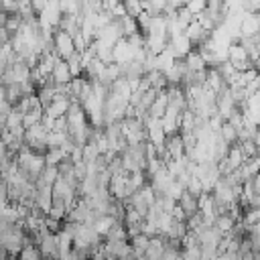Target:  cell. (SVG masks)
Returning <instances> with one entry per match:
<instances>
[{
  "mask_svg": "<svg viewBox=\"0 0 260 260\" xmlns=\"http://www.w3.org/2000/svg\"><path fill=\"white\" fill-rule=\"evenodd\" d=\"M35 246L39 248L41 256L45 260H59V250H57V234L45 230L35 238Z\"/></svg>",
  "mask_w": 260,
  "mask_h": 260,
  "instance_id": "obj_1",
  "label": "cell"
},
{
  "mask_svg": "<svg viewBox=\"0 0 260 260\" xmlns=\"http://www.w3.org/2000/svg\"><path fill=\"white\" fill-rule=\"evenodd\" d=\"M53 51L59 55V59H69L75 53V45H73V37L61 28H55L53 32Z\"/></svg>",
  "mask_w": 260,
  "mask_h": 260,
  "instance_id": "obj_2",
  "label": "cell"
},
{
  "mask_svg": "<svg viewBox=\"0 0 260 260\" xmlns=\"http://www.w3.org/2000/svg\"><path fill=\"white\" fill-rule=\"evenodd\" d=\"M132 59H134V49H132V47L128 45V41L122 37V39L114 45V49H112V63L124 67V65H128V63H132Z\"/></svg>",
  "mask_w": 260,
  "mask_h": 260,
  "instance_id": "obj_3",
  "label": "cell"
},
{
  "mask_svg": "<svg viewBox=\"0 0 260 260\" xmlns=\"http://www.w3.org/2000/svg\"><path fill=\"white\" fill-rule=\"evenodd\" d=\"M185 37L191 41V45H193V47H199V45H203V43L211 37V32H207V30H205V28H203L195 18H193V20L187 24V28H185Z\"/></svg>",
  "mask_w": 260,
  "mask_h": 260,
  "instance_id": "obj_4",
  "label": "cell"
},
{
  "mask_svg": "<svg viewBox=\"0 0 260 260\" xmlns=\"http://www.w3.org/2000/svg\"><path fill=\"white\" fill-rule=\"evenodd\" d=\"M169 49L175 53L177 59H183V57H187V55L193 51V45H191V41L185 37V32H181V35H175V37L169 39Z\"/></svg>",
  "mask_w": 260,
  "mask_h": 260,
  "instance_id": "obj_5",
  "label": "cell"
},
{
  "mask_svg": "<svg viewBox=\"0 0 260 260\" xmlns=\"http://www.w3.org/2000/svg\"><path fill=\"white\" fill-rule=\"evenodd\" d=\"M69 106H71V100H69L67 95H57V98L43 110V114L49 116V118H53V120H57V118H61V116L67 114Z\"/></svg>",
  "mask_w": 260,
  "mask_h": 260,
  "instance_id": "obj_6",
  "label": "cell"
},
{
  "mask_svg": "<svg viewBox=\"0 0 260 260\" xmlns=\"http://www.w3.org/2000/svg\"><path fill=\"white\" fill-rule=\"evenodd\" d=\"M71 79H73V77H71V71H69L67 63H65L63 59H59V61L55 63L53 71H51V83H53V85H67Z\"/></svg>",
  "mask_w": 260,
  "mask_h": 260,
  "instance_id": "obj_7",
  "label": "cell"
},
{
  "mask_svg": "<svg viewBox=\"0 0 260 260\" xmlns=\"http://www.w3.org/2000/svg\"><path fill=\"white\" fill-rule=\"evenodd\" d=\"M167 108H169V93H167V89H162V91L156 93V98L150 104V108H148L146 114L150 118H162V114L167 112Z\"/></svg>",
  "mask_w": 260,
  "mask_h": 260,
  "instance_id": "obj_8",
  "label": "cell"
},
{
  "mask_svg": "<svg viewBox=\"0 0 260 260\" xmlns=\"http://www.w3.org/2000/svg\"><path fill=\"white\" fill-rule=\"evenodd\" d=\"M165 148H167V154H169L171 158H183V156H185V146H183V138H181V134L167 136V140H165Z\"/></svg>",
  "mask_w": 260,
  "mask_h": 260,
  "instance_id": "obj_9",
  "label": "cell"
},
{
  "mask_svg": "<svg viewBox=\"0 0 260 260\" xmlns=\"http://www.w3.org/2000/svg\"><path fill=\"white\" fill-rule=\"evenodd\" d=\"M179 207L185 211V215L189 217V215H195L197 211H199V197H195V195H191L187 189L183 191V195L179 197Z\"/></svg>",
  "mask_w": 260,
  "mask_h": 260,
  "instance_id": "obj_10",
  "label": "cell"
},
{
  "mask_svg": "<svg viewBox=\"0 0 260 260\" xmlns=\"http://www.w3.org/2000/svg\"><path fill=\"white\" fill-rule=\"evenodd\" d=\"M175 61H177V57H175V53H173V51L169 49V45H167V49L154 57V69L160 71V73H165L169 67L175 65Z\"/></svg>",
  "mask_w": 260,
  "mask_h": 260,
  "instance_id": "obj_11",
  "label": "cell"
},
{
  "mask_svg": "<svg viewBox=\"0 0 260 260\" xmlns=\"http://www.w3.org/2000/svg\"><path fill=\"white\" fill-rule=\"evenodd\" d=\"M118 77H122V69H120V65H116V63H108L106 67H104V71H102V75L98 77V81L102 83V85H106V87H110Z\"/></svg>",
  "mask_w": 260,
  "mask_h": 260,
  "instance_id": "obj_12",
  "label": "cell"
},
{
  "mask_svg": "<svg viewBox=\"0 0 260 260\" xmlns=\"http://www.w3.org/2000/svg\"><path fill=\"white\" fill-rule=\"evenodd\" d=\"M116 223H118V219L112 217V215H98L91 228L95 230V234H98L100 238H106V234H108ZM120 223H122V221H120Z\"/></svg>",
  "mask_w": 260,
  "mask_h": 260,
  "instance_id": "obj_13",
  "label": "cell"
},
{
  "mask_svg": "<svg viewBox=\"0 0 260 260\" xmlns=\"http://www.w3.org/2000/svg\"><path fill=\"white\" fill-rule=\"evenodd\" d=\"M187 223L185 221H177V219H173V223L169 225V230H167V234H165V238L169 240V242H181L185 236H187Z\"/></svg>",
  "mask_w": 260,
  "mask_h": 260,
  "instance_id": "obj_14",
  "label": "cell"
},
{
  "mask_svg": "<svg viewBox=\"0 0 260 260\" xmlns=\"http://www.w3.org/2000/svg\"><path fill=\"white\" fill-rule=\"evenodd\" d=\"M183 61H185L187 71H191V73L207 69V65H205V61H203V57L199 55V51H197V49H193V51H191L187 57H183Z\"/></svg>",
  "mask_w": 260,
  "mask_h": 260,
  "instance_id": "obj_15",
  "label": "cell"
},
{
  "mask_svg": "<svg viewBox=\"0 0 260 260\" xmlns=\"http://www.w3.org/2000/svg\"><path fill=\"white\" fill-rule=\"evenodd\" d=\"M65 158H69V156L65 154L63 148H49V150L45 152V165H47V167H59Z\"/></svg>",
  "mask_w": 260,
  "mask_h": 260,
  "instance_id": "obj_16",
  "label": "cell"
},
{
  "mask_svg": "<svg viewBox=\"0 0 260 260\" xmlns=\"http://www.w3.org/2000/svg\"><path fill=\"white\" fill-rule=\"evenodd\" d=\"M69 140V134L67 132H57V130H51L47 134V148H61L65 142Z\"/></svg>",
  "mask_w": 260,
  "mask_h": 260,
  "instance_id": "obj_17",
  "label": "cell"
},
{
  "mask_svg": "<svg viewBox=\"0 0 260 260\" xmlns=\"http://www.w3.org/2000/svg\"><path fill=\"white\" fill-rule=\"evenodd\" d=\"M41 120H43V108H35V110H30L22 116V128L28 130V128L41 124Z\"/></svg>",
  "mask_w": 260,
  "mask_h": 260,
  "instance_id": "obj_18",
  "label": "cell"
},
{
  "mask_svg": "<svg viewBox=\"0 0 260 260\" xmlns=\"http://www.w3.org/2000/svg\"><path fill=\"white\" fill-rule=\"evenodd\" d=\"M217 134H219V138H221L228 146H232V144H236V142H238V132H236V128H234V126H230L228 122H223V124H221V128H219V132H217Z\"/></svg>",
  "mask_w": 260,
  "mask_h": 260,
  "instance_id": "obj_19",
  "label": "cell"
},
{
  "mask_svg": "<svg viewBox=\"0 0 260 260\" xmlns=\"http://www.w3.org/2000/svg\"><path fill=\"white\" fill-rule=\"evenodd\" d=\"M234 219L230 217V213H223V215H217V219H215V223H213V228L221 234V236H225V234H230L232 232V228H234Z\"/></svg>",
  "mask_w": 260,
  "mask_h": 260,
  "instance_id": "obj_20",
  "label": "cell"
},
{
  "mask_svg": "<svg viewBox=\"0 0 260 260\" xmlns=\"http://www.w3.org/2000/svg\"><path fill=\"white\" fill-rule=\"evenodd\" d=\"M106 240H108V242H126V240H128V232H126L124 223L118 221V223L106 234Z\"/></svg>",
  "mask_w": 260,
  "mask_h": 260,
  "instance_id": "obj_21",
  "label": "cell"
},
{
  "mask_svg": "<svg viewBox=\"0 0 260 260\" xmlns=\"http://www.w3.org/2000/svg\"><path fill=\"white\" fill-rule=\"evenodd\" d=\"M59 10H61V14L79 16L81 14V2L79 0H59Z\"/></svg>",
  "mask_w": 260,
  "mask_h": 260,
  "instance_id": "obj_22",
  "label": "cell"
},
{
  "mask_svg": "<svg viewBox=\"0 0 260 260\" xmlns=\"http://www.w3.org/2000/svg\"><path fill=\"white\" fill-rule=\"evenodd\" d=\"M65 63H67V67H69V71H71V77H79L81 75V71H83V63H81V53H73L69 59H65Z\"/></svg>",
  "mask_w": 260,
  "mask_h": 260,
  "instance_id": "obj_23",
  "label": "cell"
},
{
  "mask_svg": "<svg viewBox=\"0 0 260 260\" xmlns=\"http://www.w3.org/2000/svg\"><path fill=\"white\" fill-rule=\"evenodd\" d=\"M18 260H43V256L35 244H24L22 250L18 252Z\"/></svg>",
  "mask_w": 260,
  "mask_h": 260,
  "instance_id": "obj_24",
  "label": "cell"
},
{
  "mask_svg": "<svg viewBox=\"0 0 260 260\" xmlns=\"http://www.w3.org/2000/svg\"><path fill=\"white\" fill-rule=\"evenodd\" d=\"M120 26H122V35L124 37H130V35H134V32H140L138 30V24H136V18H132V16H124V18H120Z\"/></svg>",
  "mask_w": 260,
  "mask_h": 260,
  "instance_id": "obj_25",
  "label": "cell"
},
{
  "mask_svg": "<svg viewBox=\"0 0 260 260\" xmlns=\"http://www.w3.org/2000/svg\"><path fill=\"white\" fill-rule=\"evenodd\" d=\"M22 112H18L14 106H12V110L8 112V116H6V128L8 130H14V128H20L22 126Z\"/></svg>",
  "mask_w": 260,
  "mask_h": 260,
  "instance_id": "obj_26",
  "label": "cell"
},
{
  "mask_svg": "<svg viewBox=\"0 0 260 260\" xmlns=\"http://www.w3.org/2000/svg\"><path fill=\"white\" fill-rule=\"evenodd\" d=\"M57 177H59V171H57V167H45L43 169V173H41V177L37 179L39 183H45V185H51L53 187V183L57 181Z\"/></svg>",
  "mask_w": 260,
  "mask_h": 260,
  "instance_id": "obj_27",
  "label": "cell"
},
{
  "mask_svg": "<svg viewBox=\"0 0 260 260\" xmlns=\"http://www.w3.org/2000/svg\"><path fill=\"white\" fill-rule=\"evenodd\" d=\"M181 260H201V246H183Z\"/></svg>",
  "mask_w": 260,
  "mask_h": 260,
  "instance_id": "obj_28",
  "label": "cell"
},
{
  "mask_svg": "<svg viewBox=\"0 0 260 260\" xmlns=\"http://www.w3.org/2000/svg\"><path fill=\"white\" fill-rule=\"evenodd\" d=\"M185 8H187L193 16H197V14H201V12L207 8V0H187V2H185Z\"/></svg>",
  "mask_w": 260,
  "mask_h": 260,
  "instance_id": "obj_29",
  "label": "cell"
},
{
  "mask_svg": "<svg viewBox=\"0 0 260 260\" xmlns=\"http://www.w3.org/2000/svg\"><path fill=\"white\" fill-rule=\"evenodd\" d=\"M20 24H22V18L14 12V14H8V20H6V26H4V28H6L10 35H14V32L20 28Z\"/></svg>",
  "mask_w": 260,
  "mask_h": 260,
  "instance_id": "obj_30",
  "label": "cell"
},
{
  "mask_svg": "<svg viewBox=\"0 0 260 260\" xmlns=\"http://www.w3.org/2000/svg\"><path fill=\"white\" fill-rule=\"evenodd\" d=\"M238 146H240V150H242V154H244L246 158L256 156V144H254V140H244V142H238Z\"/></svg>",
  "mask_w": 260,
  "mask_h": 260,
  "instance_id": "obj_31",
  "label": "cell"
},
{
  "mask_svg": "<svg viewBox=\"0 0 260 260\" xmlns=\"http://www.w3.org/2000/svg\"><path fill=\"white\" fill-rule=\"evenodd\" d=\"M53 130H57V132H67V120H65V116H61V118L55 120Z\"/></svg>",
  "mask_w": 260,
  "mask_h": 260,
  "instance_id": "obj_32",
  "label": "cell"
},
{
  "mask_svg": "<svg viewBox=\"0 0 260 260\" xmlns=\"http://www.w3.org/2000/svg\"><path fill=\"white\" fill-rule=\"evenodd\" d=\"M47 2H49V0H30V6H32V10L39 14V12L47 6Z\"/></svg>",
  "mask_w": 260,
  "mask_h": 260,
  "instance_id": "obj_33",
  "label": "cell"
},
{
  "mask_svg": "<svg viewBox=\"0 0 260 260\" xmlns=\"http://www.w3.org/2000/svg\"><path fill=\"white\" fill-rule=\"evenodd\" d=\"M252 187H254V193H260V171L254 175V179H252Z\"/></svg>",
  "mask_w": 260,
  "mask_h": 260,
  "instance_id": "obj_34",
  "label": "cell"
},
{
  "mask_svg": "<svg viewBox=\"0 0 260 260\" xmlns=\"http://www.w3.org/2000/svg\"><path fill=\"white\" fill-rule=\"evenodd\" d=\"M6 20H8V12H4V10L0 8V28L6 26Z\"/></svg>",
  "mask_w": 260,
  "mask_h": 260,
  "instance_id": "obj_35",
  "label": "cell"
},
{
  "mask_svg": "<svg viewBox=\"0 0 260 260\" xmlns=\"http://www.w3.org/2000/svg\"><path fill=\"white\" fill-rule=\"evenodd\" d=\"M2 102H6V85H4V81L0 79V104Z\"/></svg>",
  "mask_w": 260,
  "mask_h": 260,
  "instance_id": "obj_36",
  "label": "cell"
},
{
  "mask_svg": "<svg viewBox=\"0 0 260 260\" xmlns=\"http://www.w3.org/2000/svg\"><path fill=\"white\" fill-rule=\"evenodd\" d=\"M8 256H10V254H8V250H6V248L0 244V260H6Z\"/></svg>",
  "mask_w": 260,
  "mask_h": 260,
  "instance_id": "obj_37",
  "label": "cell"
},
{
  "mask_svg": "<svg viewBox=\"0 0 260 260\" xmlns=\"http://www.w3.org/2000/svg\"><path fill=\"white\" fill-rule=\"evenodd\" d=\"M254 144L256 146H260V128L256 130V134H254Z\"/></svg>",
  "mask_w": 260,
  "mask_h": 260,
  "instance_id": "obj_38",
  "label": "cell"
},
{
  "mask_svg": "<svg viewBox=\"0 0 260 260\" xmlns=\"http://www.w3.org/2000/svg\"><path fill=\"white\" fill-rule=\"evenodd\" d=\"M6 260H18V258H16V256H8Z\"/></svg>",
  "mask_w": 260,
  "mask_h": 260,
  "instance_id": "obj_39",
  "label": "cell"
},
{
  "mask_svg": "<svg viewBox=\"0 0 260 260\" xmlns=\"http://www.w3.org/2000/svg\"><path fill=\"white\" fill-rule=\"evenodd\" d=\"M258 260H260V258H258Z\"/></svg>",
  "mask_w": 260,
  "mask_h": 260,
  "instance_id": "obj_40",
  "label": "cell"
}]
</instances>
